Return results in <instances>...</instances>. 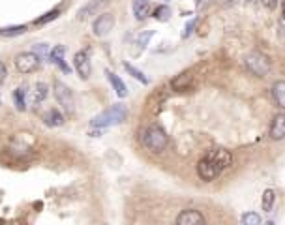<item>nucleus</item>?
Returning <instances> with one entry per match:
<instances>
[{
  "mask_svg": "<svg viewBox=\"0 0 285 225\" xmlns=\"http://www.w3.org/2000/svg\"><path fill=\"white\" fill-rule=\"evenodd\" d=\"M233 163V154L225 149H216L208 152L203 160L197 163V175L205 182L214 180L223 169H227Z\"/></svg>",
  "mask_w": 285,
  "mask_h": 225,
  "instance_id": "1",
  "label": "nucleus"
},
{
  "mask_svg": "<svg viewBox=\"0 0 285 225\" xmlns=\"http://www.w3.org/2000/svg\"><path fill=\"white\" fill-rule=\"evenodd\" d=\"M128 117V109L124 105H113L111 109H107L104 113H100L98 117L90 122V126L94 129H107L116 124H122Z\"/></svg>",
  "mask_w": 285,
  "mask_h": 225,
  "instance_id": "2",
  "label": "nucleus"
},
{
  "mask_svg": "<svg viewBox=\"0 0 285 225\" xmlns=\"http://www.w3.org/2000/svg\"><path fill=\"white\" fill-rule=\"evenodd\" d=\"M167 143H169V137H167V133H165V129L159 128L158 124H150L148 128H145L143 131V145L147 147L150 152H163L165 147H167Z\"/></svg>",
  "mask_w": 285,
  "mask_h": 225,
  "instance_id": "3",
  "label": "nucleus"
},
{
  "mask_svg": "<svg viewBox=\"0 0 285 225\" xmlns=\"http://www.w3.org/2000/svg\"><path fill=\"white\" fill-rule=\"evenodd\" d=\"M244 62H246V68L254 75H257V77H266L268 72H270V60L263 53H259V51L246 54Z\"/></svg>",
  "mask_w": 285,
  "mask_h": 225,
  "instance_id": "4",
  "label": "nucleus"
},
{
  "mask_svg": "<svg viewBox=\"0 0 285 225\" xmlns=\"http://www.w3.org/2000/svg\"><path fill=\"white\" fill-rule=\"evenodd\" d=\"M54 96H56V100H58L60 107H62L68 115H74L75 101H74V94H72L70 86L60 83V81H56V83H54Z\"/></svg>",
  "mask_w": 285,
  "mask_h": 225,
  "instance_id": "5",
  "label": "nucleus"
},
{
  "mask_svg": "<svg viewBox=\"0 0 285 225\" xmlns=\"http://www.w3.org/2000/svg\"><path fill=\"white\" fill-rule=\"evenodd\" d=\"M40 66V58L34 53H19L15 56V68L21 72V74H30L36 68Z\"/></svg>",
  "mask_w": 285,
  "mask_h": 225,
  "instance_id": "6",
  "label": "nucleus"
},
{
  "mask_svg": "<svg viewBox=\"0 0 285 225\" xmlns=\"http://www.w3.org/2000/svg\"><path fill=\"white\" fill-rule=\"evenodd\" d=\"M113 26H115V15L113 13H102L92 25V30L98 38H104L113 30Z\"/></svg>",
  "mask_w": 285,
  "mask_h": 225,
  "instance_id": "7",
  "label": "nucleus"
},
{
  "mask_svg": "<svg viewBox=\"0 0 285 225\" xmlns=\"http://www.w3.org/2000/svg\"><path fill=\"white\" fill-rule=\"evenodd\" d=\"M47 94H49L47 85L45 83H36L34 86H30L28 92H25V101L28 105H38V103H42L43 100L47 98Z\"/></svg>",
  "mask_w": 285,
  "mask_h": 225,
  "instance_id": "8",
  "label": "nucleus"
},
{
  "mask_svg": "<svg viewBox=\"0 0 285 225\" xmlns=\"http://www.w3.org/2000/svg\"><path fill=\"white\" fill-rule=\"evenodd\" d=\"M177 225H205V216L195 208H188L177 216Z\"/></svg>",
  "mask_w": 285,
  "mask_h": 225,
  "instance_id": "9",
  "label": "nucleus"
},
{
  "mask_svg": "<svg viewBox=\"0 0 285 225\" xmlns=\"http://www.w3.org/2000/svg\"><path fill=\"white\" fill-rule=\"evenodd\" d=\"M74 66L77 70V74L81 75V79H88L90 77V56L86 51H79L75 53V58H74Z\"/></svg>",
  "mask_w": 285,
  "mask_h": 225,
  "instance_id": "10",
  "label": "nucleus"
},
{
  "mask_svg": "<svg viewBox=\"0 0 285 225\" xmlns=\"http://www.w3.org/2000/svg\"><path fill=\"white\" fill-rule=\"evenodd\" d=\"M268 133H270V137L274 141H282L285 137V115L284 113H278L274 117V120L270 122Z\"/></svg>",
  "mask_w": 285,
  "mask_h": 225,
  "instance_id": "11",
  "label": "nucleus"
},
{
  "mask_svg": "<svg viewBox=\"0 0 285 225\" xmlns=\"http://www.w3.org/2000/svg\"><path fill=\"white\" fill-rule=\"evenodd\" d=\"M105 4H107V0H90L86 6H83V8L79 10V19H86V17L94 15L96 11H100Z\"/></svg>",
  "mask_w": 285,
  "mask_h": 225,
  "instance_id": "12",
  "label": "nucleus"
},
{
  "mask_svg": "<svg viewBox=\"0 0 285 225\" xmlns=\"http://www.w3.org/2000/svg\"><path fill=\"white\" fill-rule=\"evenodd\" d=\"M64 53H66V47H64V45H58V47H54L53 51L49 53V56H51V60H53L54 66H58L64 74H68L70 68H68L66 62H64Z\"/></svg>",
  "mask_w": 285,
  "mask_h": 225,
  "instance_id": "13",
  "label": "nucleus"
},
{
  "mask_svg": "<svg viewBox=\"0 0 285 225\" xmlns=\"http://www.w3.org/2000/svg\"><path fill=\"white\" fill-rule=\"evenodd\" d=\"M43 122L49 126V128H56V126H62L64 124V115L58 109H51L43 115Z\"/></svg>",
  "mask_w": 285,
  "mask_h": 225,
  "instance_id": "14",
  "label": "nucleus"
},
{
  "mask_svg": "<svg viewBox=\"0 0 285 225\" xmlns=\"http://www.w3.org/2000/svg\"><path fill=\"white\" fill-rule=\"evenodd\" d=\"M107 77H109V81H111V85H113V88H115L116 96L118 98H126L128 96V86L126 83L118 77L116 74H113V72H107Z\"/></svg>",
  "mask_w": 285,
  "mask_h": 225,
  "instance_id": "15",
  "label": "nucleus"
},
{
  "mask_svg": "<svg viewBox=\"0 0 285 225\" xmlns=\"http://www.w3.org/2000/svg\"><path fill=\"white\" fill-rule=\"evenodd\" d=\"M131 8H133V15H135V19H139V21H143V19H145V17L148 15V8H150V0H133Z\"/></svg>",
  "mask_w": 285,
  "mask_h": 225,
  "instance_id": "16",
  "label": "nucleus"
},
{
  "mask_svg": "<svg viewBox=\"0 0 285 225\" xmlns=\"http://www.w3.org/2000/svg\"><path fill=\"white\" fill-rule=\"evenodd\" d=\"M272 98H274L278 107H285V83L284 81H276L272 86Z\"/></svg>",
  "mask_w": 285,
  "mask_h": 225,
  "instance_id": "17",
  "label": "nucleus"
},
{
  "mask_svg": "<svg viewBox=\"0 0 285 225\" xmlns=\"http://www.w3.org/2000/svg\"><path fill=\"white\" fill-rule=\"evenodd\" d=\"M190 85H191V74L190 72L179 75V77H175V79L171 81V86H173L175 90H184V88H188Z\"/></svg>",
  "mask_w": 285,
  "mask_h": 225,
  "instance_id": "18",
  "label": "nucleus"
},
{
  "mask_svg": "<svg viewBox=\"0 0 285 225\" xmlns=\"http://www.w3.org/2000/svg\"><path fill=\"white\" fill-rule=\"evenodd\" d=\"M25 32H26V26H25V25L0 28V36H2V38H13V36H21V34H25Z\"/></svg>",
  "mask_w": 285,
  "mask_h": 225,
  "instance_id": "19",
  "label": "nucleus"
},
{
  "mask_svg": "<svg viewBox=\"0 0 285 225\" xmlns=\"http://www.w3.org/2000/svg\"><path fill=\"white\" fill-rule=\"evenodd\" d=\"M274 201H276L274 190H264V193H263V210L264 212H270V210H272Z\"/></svg>",
  "mask_w": 285,
  "mask_h": 225,
  "instance_id": "20",
  "label": "nucleus"
},
{
  "mask_svg": "<svg viewBox=\"0 0 285 225\" xmlns=\"http://www.w3.org/2000/svg\"><path fill=\"white\" fill-rule=\"evenodd\" d=\"M13 103H15V107L19 109V111H25V109H26V101H25V90H23V88H17V90L13 92Z\"/></svg>",
  "mask_w": 285,
  "mask_h": 225,
  "instance_id": "21",
  "label": "nucleus"
},
{
  "mask_svg": "<svg viewBox=\"0 0 285 225\" xmlns=\"http://www.w3.org/2000/svg\"><path fill=\"white\" fill-rule=\"evenodd\" d=\"M124 68H126V72H130V74L133 75V77H135V79H137L139 83H143V85H148V77H145V74H143V72H139L137 68H133V66L131 64H124Z\"/></svg>",
  "mask_w": 285,
  "mask_h": 225,
  "instance_id": "22",
  "label": "nucleus"
},
{
  "mask_svg": "<svg viewBox=\"0 0 285 225\" xmlns=\"http://www.w3.org/2000/svg\"><path fill=\"white\" fill-rule=\"evenodd\" d=\"M242 225H261V216L257 212H246L242 216Z\"/></svg>",
  "mask_w": 285,
  "mask_h": 225,
  "instance_id": "23",
  "label": "nucleus"
},
{
  "mask_svg": "<svg viewBox=\"0 0 285 225\" xmlns=\"http://www.w3.org/2000/svg\"><path fill=\"white\" fill-rule=\"evenodd\" d=\"M58 15H60V10H51L49 13H45V15H42V17H38V19H36V25H47V23L54 21Z\"/></svg>",
  "mask_w": 285,
  "mask_h": 225,
  "instance_id": "24",
  "label": "nucleus"
},
{
  "mask_svg": "<svg viewBox=\"0 0 285 225\" xmlns=\"http://www.w3.org/2000/svg\"><path fill=\"white\" fill-rule=\"evenodd\" d=\"M32 53H34L36 56H38V58H40V60H42V58H45L47 54L51 53V49H49V45H47V43H38V45L34 47V51H32Z\"/></svg>",
  "mask_w": 285,
  "mask_h": 225,
  "instance_id": "25",
  "label": "nucleus"
},
{
  "mask_svg": "<svg viewBox=\"0 0 285 225\" xmlns=\"http://www.w3.org/2000/svg\"><path fill=\"white\" fill-rule=\"evenodd\" d=\"M154 17L158 19V21H169L171 17V10L167 6H159L158 10L154 11Z\"/></svg>",
  "mask_w": 285,
  "mask_h": 225,
  "instance_id": "26",
  "label": "nucleus"
},
{
  "mask_svg": "<svg viewBox=\"0 0 285 225\" xmlns=\"http://www.w3.org/2000/svg\"><path fill=\"white\" fill-rule=\"evenodd\" d=\"M261 4L266 10H274L276 6H278V0H261Z\"/></svg>",
  "mask_w": 285,
  "mask_h": 225,
  "instance_id": "27",
  "label": "nucleus"
},
{
  "mask_svg": "<svg viewBox=\"0 0 285 225\" xmlns=\"http://www.w3.org/2000/svg\"><path fill=\"white\" fill-rule=\"evenodd\" d=\"M6 75H8V70H6V66L0 62V83L6 81Z\"/></svg>",
  "mask_w": 285,
  "mask_h": 225,
  "instance_id": "28",
  "label": "nucleus"
},
{
  "mask_svg": "<svg viewBox=\"0 0 285 225\" xmlns=\"http://www.w3.org/2000/svg\"><path fill=\"white\" fill-rule=\"evenodd\" d=\"M264 225H274V222H266Z\"/></svg>",
  "mask_w": 285,
  "mask_h": 225,
  "instance_id": "29",
  "label": "nucleus"
},
{
  "mask_svg": "<svg viewBox=\"0 0 285 225\" xmlns=\"http://www.w3.org/2000/svg\"><path fill=\"white\" fill-rule=\"evenodd\" d=\"M231 2H236V0H231Z\"/></svg>",
  "mask_w": 285,
  "mask_h": 225,
  "instance_id": "30",
  "label": "nucleus"
},
{
  "mask_svg": "<svg viewBox=\"0 0 285 225\" xmlns=\"http://www.w3.org/2000/svg\"><path fill=\"white\" fill-rule=\"evenodd\" d=\"M165 2H169V0H165Z\"/></svg>",
  "mask_w": 285,
  "mask_h": 225,
  "instance_id": "31",
  "label": "nucleus"
},
{
  "mask_svg": "<svg viewBox=\"0 0 285 225\" xmlns=\"http://www.w3.org/2000/svg\"><path fill=\"white\" fill-rule=\"evenodd\" d=\"M105 225H109V224H105Z\"/></svg>",
  "mask_w": 285,
  "mask_h": 225,
  "instance_id": "32",
  "label": "nucleus"
}]
</instances>
